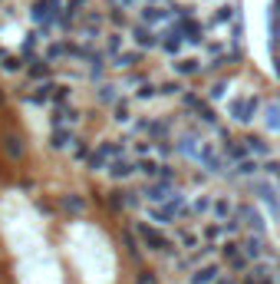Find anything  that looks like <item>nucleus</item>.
<instances>
[{"label":"nucleus","mask_w":280,"mask_h":284,"mask_svg":"<svg viewBox=\"0 0 280 284\" xmlns=\"http://www.w3.org/2000/svg\"><path fill=\"white\" fill-rule=\"evenodd\" d=\"M4 70H7V73H13V70H20V60H13V57H7V60H4Z\"/></svg>","instance_id":"obj_4"},{"label":"nucleus","mask_w":280,"mask_h":284,"mask_svg":"<svg viewBox=\"0 0 280 284\" xmlns=\"http://www.w3.org/2000/svg\"><path fill=\"white\" fill-rule=\"evenodd\" d=\"M69 142H73V136H69V133H56L53 136V149H63V145H69Z\"/></svg>","instance_id":"obj_1"},{"label":"nucleus","mask_w":280,"mask_h":284,"mask_svg":"<svg viewBox=\"0 0 280 284\" xmlns=\"http://www.w3.org/2000/svg\"><path fill=\"white\" fill-rule=\"evenodd\" d=\"M20 152H23V145H20V139H7V156H20Z\"/></svg>","instance_id":"obj_2"},{"label":"nucleus","mask_w":280,"mask_h":284,"mask_svg":"<svg viewBox=\"0 0 280 284\" xmlns=\"http://www.w3.org/2000/svg\"><path fill=\"white\" fill-rule=\"evenodd\" d=\"M63 205H66V209H73V212H79V209H82L79 198H63Z\"/></svg>","instance_id":"obj_5"},{"label":"nucleus","mask_w":280,"mask_h":284,"mask_svg":"<svg viewBox=\"0 0 280 284\" xmlns=\"http://www.w3.org/2000/svg\"><path fill=\"white\" fill-rule=\"evenodd\" d=\"M132 172V165H125V162H116L112 165V175H129Z\"/></svg>","instance_id":"obj_3"}]
</instances>
